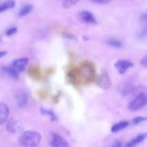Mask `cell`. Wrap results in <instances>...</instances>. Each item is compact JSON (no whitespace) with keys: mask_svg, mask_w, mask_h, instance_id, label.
Returning <instances> with one entry per match:
<instances>
[{"mask_svg":"<svg viewBox=\"0 0 147 147\" xmlns=\"http://www.w3.org/2000/svg\"><path fill=\"white\" fill-rule=\"evenodd\" d=\"M146 95L144 93H142L136 96L135 98L131 100V102L129 105V109L132 111H139L146 106Z\"/></svg>","mask_w":147,"mask_h":147,"instance_id":"2","label":"cell"},{"mask_svg":"<svg viewBox=\"0 0 147 147\" xmlns=\"http://www.w3.org/2000/svg\"><path fill=\"white\" fill-rule=\"evenodd\" d=\"M40 111H41V113L42 115L49 116L52 121H57V116L54 113V111H53L52 110H48V109H45L44 108H41L40 109Z\"/></svg>","mask_w":147,"mask_h":147,"instance_id":"15","label":"cell"},{"mask_svg":"<svg viewBox=\"0 0 147 147\" xmlns=\"http://www.w3.org/2000/svg\"><path fill=\"white\" fill-rule=\"evenodd\" d=\"M16 100L19 107H24L28 101V95L24 90H20L16 94Z\"/></svg>","mask_w":147,"mask_h":147,"instance_id":"9","label":"cell"},{"mask_svg":"<svg viewBox=\"0 0 147 147\" xmlns=\"http://www.w3.org/2000/svg\"><path fill=\"white\" fill-rule=\"evenodd\" d=\"M29 60L27 57L17 59L13 61V67L14 69L20 72H24L26 70L27 65H28Z\"/></svg>","mask_w":147,"mask_h":147,"instance_id":"8","label":"cell"},{"mask_svg":"<svg viewBox=\"0 0 147 147\" xmlns=\"http://www.w3.org/2000/svg\"><path fill=\"white\" fill-rule=\"evenodd\" d=\"M83 73L85 77L90 78L93 76V70H92L91 67H88V66H87V67H83Z\"/></svg>","mask_w":147,"mask_h":147,"instance_id":"20","label":"cell"},{"mask_svg":"<svg viewBox=\"0 0 147 147\" xmlns=\"http://www.w3.org/2000/svg\"><path fill=\"white\" fill-rule=\"evenodd\" d=\"M80 1V0H64L63 3V6L65 9H68L74 6L75 4H76Z\"/></svg>","mask_w":147,"mask_h":147,"instance_id":"18","label":"cell"},{"mask_svg":"<svg viewBox=\"0 0 147 147\" xmlns=\"http://www.w3.org/2000/svg\"><path fill=\"white\" fill-rule=\"evenodd\" d=\"M79 17L82 22L88 24H96V20L91 12L88 11H82L79 13Z\"/></svg>","mask_w":147,"mask_h":147,"instance_id":"7","label":"cell"},{"mask_svg":"<svg viewBox=\"0 0 147 147\" xmlns=\"http://www.w3.org/2000/svg\"><path fill=\"white\" fill-rule=\"evenodd\" d=\"M134 88H135L134 87V86L132 84H131V83H126V84H125V86H123L121 90L122 96H124V97L125 96H127L130 93H133Z\"/></svg>","mask_w":147,"mask_h":147,"instance_id":"16","label":"cell"},{"mask_svg":"<svg viewBox=\"0 0 147 147\" xmlns=\"http://www.w3.org/2000/svg\"><path fill=\"white\" fill-rule=\"evenodd\" d=\"M108 44L110 46H111V47H116V48H120L122 46L121 42L116 40V39H110L108 41Z\"/></svg>","mask_w":147,"mask_h":147,"instance_id":"19","label":"cell"},{"mask_svg":"<svg viewBox=\"0 0 147 147\" xmlns=\"http://www.w3.org/2000/svg\"><path fill=\"white\" fill-rule=\"evenodd\" d=\"M50 143L53 147H68V143L67 141L55 133H53L51 135Z\"/></svg>","mask_w":147,"mask_h":147,"instance_id":"4","label":"cell"},{"mask_svg":"<svg viewBox=\"0 0 147 147\" xmlns=\"http://www.w3.org/2000/svg\"><path fill=\"white\" fill-rule=\"evenodd\" d=\"M32 9L33 7L31 4H26L19 11V16L20 17H24V16L27 15L32 10Z\"/></svg>","mask_w":147,"mask_h":147,"instance_id":"17","label":"cell"},{"mask_svg":"<svg viewBox=\"0 0 147 147\" xmlns=\"http://www.w3.org/2000/svg\"><path fill=\"white\" fill-rule=\"evenodd\" d=\"M146 138V133L139 134V136H136V138H134V139H133L132 140H131L130 142H128V143L125 145V147H135L136 146H137L139 144L142 143V142H144Z\"/></svg>","mask_w":147,"mask_h":147,"instance_id":"11","label":"cell"},{"mask_svg":"<svg viewBox=\"0 0 147 147\" xmlns=\"http://www.w3.org/2000/svg\"><path fill=\"white\" fill-rule=\"evenodd\" d=\"M93 2L96 3V4H109L111 1V0H90Z\"/></svg>","mask_w":147,"mask_h":147,"instance_id":"23","label":"cell"},{"mask_svg":"<svg viewBox=\"0 0 147 147\" xmlns=\"http://www.w3.org/2000/svg\"><path fill=\"white\" fill-rule=\"evenodd\" d=\"M9 115V109L5 103H0V125H2L7 122Z\"/></svg>","mask_w":147,"mask_h":147,"instance_id":"10","label":"cell"},{"mask_svg":"<svg viewBox=\"0 0 147 147\" xmlns=\"http://www.w3.org/2000/svg\"><path fill=\"white\" fill-rule=\"evenodd\" d=\"M141 64L142 65L144 66V67H146L147 66V57L146 56H145L144 58L142 59V60H141Z\"/></svg>","mask_w":147,"mask_h":147,"instance_id":"24","label":"cell"},{"mask_svg":"<svg viewBox=\"0 0 147 147\" xmlns=\"http://www.w3.org/2000/svg\"></svg>","mask_w":147,"mask_h":147,"instance_id":"27","label":"cell"},{"mask_svg":"<svg viewBox=\"0 0 147 147\" xmlns=\"http://www.w3.org/2000/svg\"><path fill=\"white\" fill-rule=\"evenodd\" d=\"M97 84L99 87L103 89H107L110 87L111 83L110 78H109L107 72H102L101 74L100 75V76L98 78Z\"/></svg>","mask_w":147,"mask_h":147,"instance_id":"6","label":"cell"},{"mask_svg":"<svg viewBox=\"0 0 147 147\" xmlns=\"http://www.w3.org/2000/svg\"><path fill=\"white\" fill-rule=\"evenodd\" d=\"M6 128L7 131L12 134H21L24 130V126L22 123L20 121L15 120V119H11L9 121Z\"/></svg>","mask_w":147,"mask_h":147,"instance_id":"3","label":"cell"},{"mask_svg":"<svg viewBox=\"0 0 147 147\" xmlns=\"http://www.w3.org/2000/svg\"><path fill=\"white\" fill-rule=\"evenodd\" d=\"M128 126H129V121H126L115 123V124L111 127V132L112 133H117V132L124 129L125 128L127 127Z\"/></svg>","mask_w":147,"mask_h":147,"instance_id":"13","label":"cell"},{"mask_svg":"<svg viewBox=\"0 0 147 147\" xmlns=\"http://www.w3.org/2000/svg\"><path fill=\"white\" fill-rule=\"evenodd\" d=\"M2 71L4 72L5 74L9 76V77L12 78L14 79L19 78V73H17V70L12 67H2Z\"/></svg>","mask_w":147,"mask_h":147,"instance_id":"14","label":"cell"},{"mask_svg":"<svg viewBox=\"0 0 147 147\" xmlns=\"http://www.w3.org/2000/svg\"><path fill=\"white\" fill-rule=\"evenodd\" d=\"M133 66V63L127 60H118V61L115 63V67L117 69L119 73L121 75L124 74V73L127 71V70H129V68L132 67Z\"/></svg>","mask_w":147,"mask_h":147,"instance_id":"5","label":"cell"},{"mask_svg":"<svg viewBox=\"0 0 147 147\" xmlns=\"http://www.w3.org/2000/svg\"><path fill=\"white\" fill-rule=\"evenodd\" d=\"M17 32V29L16 28V27H11V28L9 29V30L6 32V34H7V36H11L15 34Z\"/></svg>","mask_w":147,"mask_h":147,"instance_id":"22","label":"cell"},{"mask_svg":"<svg viewBox=\"0 0 147 147\" xmlns=\"http://www.w3.org/2000/svg\"><path fill=\"white\" fill-rule=\"evenodd\" d=\"M15 0H7L0 4V12L6 11L9 9H12L15 7Z\"/></svg>","mask_w":147,"mask_h":147,"instance_id":"12","label":"cell"},{"mask_svg":"<svg viewBox=\"0 0 147 147\" xmlns=\"http://www.w3.org/2000/svg\"><path fill=\"white\" fill-rule=\"evenodd\" d=\"M41 139L42 136L38 132L27 131L22 134L19 141L20 144L24 147H36L40 143Z\"/></svg>","mask_w":147,"mask_h":147,"instance_id":"1","label":"cell"},{"mask_svg":"<svg viewBox=\"0 0 147 147\" xmlns=\"http://www.w3.org/2000/svg\"><path fill=\"white\" fill-rule=\"evenodd\" d=\"M111 147H122V144L120 141H116Z\"/></svg>","mask_w":147,"mask_h":147,"instance_id":"25","label":"cell"},{"mask_svg":"<svg viewBox=\"0 0 147 147\" xmlns=\"http://www.w3.org/2000/svg\"><path fill=\"white\" fill-rule=\"evenodd\" d=\"M146 120V117H142V116H137V117L134 118L133 120V123L134 125H137L139 123H142V122L145 121Z\"/></svg>","mask_w":147,"mask_h":147,"instance_id":"21","label":"cell"},{"mask_svg":"<svg viewBox=\"0 0 147 147\" xmlns=\"http://www.w3.org/2000/svg\"><path fill=\"white\" fill-rule=\"evenodd\" d=\"M7 54V51H0V58L4 57Z\"/></svg>","mask_w":147,"mask_h":147,"instance_id":"26","label":"cell"}]
</instances>
